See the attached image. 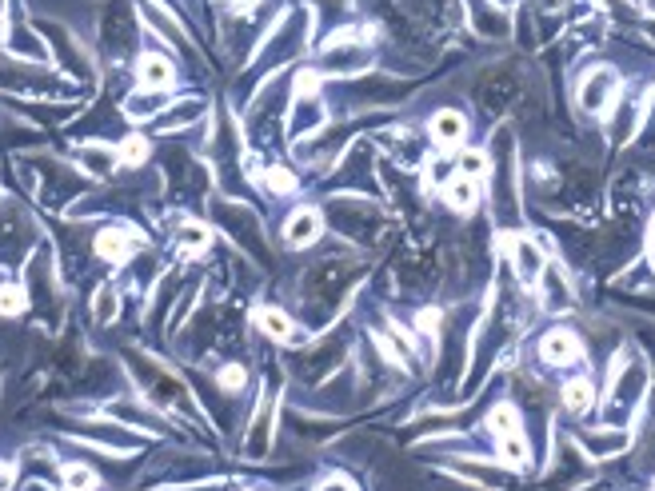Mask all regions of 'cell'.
I'll list each match as a JSON object with an SVG mask.
<instances>
[{"label":"cell","mask_w":655,"mask_h":491,"mask_svg":"<svg viewBox=\"0 0 655 491\" xmlns=\"http://www.w3.org/2000/svg\"><path fill=\"white\" fill-rule=\"evenodd\" d=\"M616 73H611V68H591L588 76H583V84H580V108L583 113H603V108L611 104V100H616Z\"/></svg>","instance_id":"obj_1"},{"label":"cell","mask_w":655,"mask_h":491,"mask_svg":"<svg viewBox=\"0 0 655 491\" xmlns=\"http://www.w3.org/2000/svg\"><path fill=\"white\" fill-rule=\"evenodd\" d=\"M508 252H511V264H516V276L520 284H540L543 276V256L548 248H536V240H508Z\"/></svg>","instance_id":"obj_2"},{"label":"cell","mask_w":655,"mask_h":491,"mask_svg":"<svg viewBox=\"0 0 655 491\" xmlns=\"http://www.w3.org/2000/svg\"><path fill=\"white\" fill-rule=\"evenodd\" d=\"M320 228H324V220H320L316 208H300V212H292V216H288L284 240H288L292 248H308L312 240L320 236Z\"/></svg>","instance_id":"obj_3"},{"label":"cell","mask_w":655,"mask_h":491,"mask_svg":"<svg viewBox=\"0 0 655 491\" xmlns=\"http://www.w3.org/2000/svg\"><path fill=\"white\" fill-rule=\"evenodd\" d=\"M443 200H448V208H456V212H471V208L480 204V180L471 176H448L443 180Z\"/></svg>","instance_id":"obj_4"},{"label":"cell","mask_w":655,"mask_h":491,"mask_svg":"<svg viewBox=\"0 0 655 491\" xmlns=\"http://www.w3.org/2000/svg\"><path fill=\"white\" fill-rule=\"evenodd\" d=\"M540 356L548 359V364H571V359H580V339L571 336L568 328H556V332L543 336Z\"/></svg>","instance_id":"obj_5"},{"label":"cell","mask_w":655,"mask_h":491,"mask_svg":"<svg viewBox=\"0 0 655 491\" xmlns=\"http://www.w3.org/2000/svg\"><path fill=\"white\" fill-rule=\"evenodd\" d=\"M136 76H140V84L144 88H153V93H164L168 84H173V64H168L160 53H144L140 56V64H136Z\"/></svg>","instance_id":"obj_6"},{"label":"cell","mask_w":655,"mask_h":491,"mask_svg":"<svg viewBox=\"0 0 655 491\" xmlns=\"http://www.w3.org/2000/svg\"><path fill=\"white\" fill-rule=\"evenodd\" d=\"M463 136H468V120L460 113H452V108H443V113L432 116V140L443 148H456L463 144Z\"/></svg>","instance_id":"obj_7"},{"label":"cell","mask_w":655,"mask_h":491,"mask_svg":"<svg viewBox=\"0 0 655 491\" xmlns=\"http://www.w3.org/2000/svg\"><path fill=\"white\" fill-rule=\"evenodd\" d=\"M96 252L104 260H113V264H124V260L136 252V240L128 232H120V228H108V232L96 236Z\"/></svg>","instance_id":"obj_8"},{"label":"cell","mask_w":655,"mask_h":491,"mask_svg":"<svg viewBox=\"0 0 655 491\" xmlns=\"http://www.w3.org/2000/svg\"><path fill=\"white\" fill-rule=\"evenodd\" d=\"M164 104H168V96H164V93L140 88V93H133V96L124 100V116H128V120H144V116H156Z\"/></svg>","instance_id":"obj_9"},{"label":"cell","mask_w":655,"mask_h":491,"mask_svg":"<svg viewBox=\"0 0 655 491\" xmlns=\"http://www.w3.org/2000/svg\"><path fill=\"white\" fill-rule=\"evenodd\" d=\"M591 404H596V388H591L583 376H576V379H568V384H563V408H568V412L583 416Z\"/></svg>","instance_id":"obj_10"},{"label":"cell","mask_w":655,"mask_h":491,"mask_svg":"<svg viewBox=\"0 0 655 491\" xmlns=\"http://www.w3.org/2000/svg\"><path fill=\"white\" fill-rule=\"evenodd\" d=\"M268 436H272V399L264 396V404H260V412H256V424H252V432H248V456H264Z\"/></svg>","instance_id":"obj_11"},{"label":"cell","mask_w":655,"mask_h":491,"mask_svg":"<svg viewBox=\"0 0 655 491\" xmlns=\"http://www.w3.org/2000/svg\"><path fill=\"white\" fill-rule=\"evenodd\" d=\"M176 244L184 248V252H204V248L213 244V232H208V224H200V220H184V224L176 228Z\"/></svg>","instance_id":"obj_12"},{"label":"cell","mask_w":655,"mask_h":491,"mask_svg":"<svg viewBox=\"0 0 655 491\" xmlns=\"http://www.w3.org/2000/svg\"><path fill=\"white\" fill-rule=\"evenodd\" d=\"M316 124H320V104L312 96H296V116H292L288 136H300V133H308V128H316Z\"/></svg>","instance_id":"obj_13"},{"label":"cell","mask_w":655,"mask_h":491,"mask_svg":"<svg viewBox=\"0 0 655 491\" xmlns=\"http://www.w3.org/2000/svg\"><path fill=\"white\" fill-rule=\"evenodd\" d=\"M80 160H84V168L93 176H108L116 168V160H120V152H113V148H100V144H93V148H84L80 152Z\"/></svg>","instance_id":"obj_14"},{"label":"cell","mask_w":655,"mask_h":491,"mask_svg":"<svg viewBox=\"0 0 655 491\" xmlns=\"http://www.w3.org/2000/svg\"><path fill=\"white\" fill-rule=\"evenodd\" d=\"M256 324L264 328L272 339H288V336H292V319L280 312V308H260V312H256Z\"/></svg>","instance_id":"obj_15"},{"label":"cell","mask_w":655,"mask_h":491,"mask_svg":"<svg viewBox=\"0 0 655 491\" xmlns=\"http://www.w3.org/2000/svg\"><path fill=\"white\" fill-rule=\"evenodd\" d=\"M488 427L496 436H516L520 432V412L511 404H500V408H491V416H488Z\"/></svg>","instance_id":"obj_16"},{"label":"cell","mask_w":655,"mask_h":491,"mask_svg":"<svg viewBox=\"0 0 655 491\" xmlns=\"http://www.w3.org/2000/svg\"><path fill=\"white\" fill-rule=\"evenodd\" d=\"M500 459L508 467H523L528 464V444H523V436H500Z\"/></svg>","instance_id":"obj_17"},{"label":"cell","mask_w":655,"mask_h":491,"mask_svg":"<svg viewBox=\"0 0 655 491\" xmlns=\"http://www.w3.org/2000/svg\"><path fill=\"white\" fill-rule=\"evenodd\" d=\"M25 304H28L25 288L20 284H0V316H20L25 312Z\"/></svg>","instance_id":"obj_18"},{"label":"cell","mask_w":655,"mask_h":491,"mask_svg":"<svg viewBox=\"0 0 655 491\" xmlns=\"http://www.w3.org/2000/svg\"><path fill=\"white\" fill-rule=\"evenodd\" d=\"M65 487L68 491H93L96 487V476L88 464H68L65 467Z\"/></svg>","instance_id":"obj_19"},{"label":"cell","mask_w":655,"mask_h":491,"mask_svg":"<svg viewBox=\"0 0 655 491\" xmlns=\"http://www.w3.org/2000/svg\"><path fill=\"white\" fill-rule=\"evenodd\" d=\"M116 152H120V160H124V164H144V160H148V140H144V136H128L124 144L116 148Z\"/></svg>","instance_id":"obj_20"},{"label":"cell","mask_w":655,"mask_h":491,"mask_svg":"<svg viewBox=\"0 0 655 491\" xmlns=\"http://www.w3.org/2000/svg\"><path fill=\"white\" fill-rule=\"evenodd\" d=\"M93 312H96V319L100 324H108V319L116 316V292H113V284H104L96 292V304H93Z\"/></svg>","instance_id":"obj_21"},{"label":"cell","mask_w":655,"mask_h":491,"mask_svg":"<svg viewBox=\"0 0 655 491\" xmlns=\"http://www.w3.org/2000/svg\"><path fill=\"white\" fill-rule=\"evenodd\" d=\"M596 439H600V444H588V447H591V452H600V456H616V452L628 447V436H623V432H600Z\"/></svg>","instance_id":"obj_22"},{"label":"cell","mask_w":655,"mask_h":491,"mask_svg":"<svg viewBox=\"0 0 655 491\" xmlns=\"http://www.w3.org/2000/svg\"><path fill=\"white\" fill-rule=\"evenodd\" d=\"M460 172L471 176V180H480L483 172H488V156L476 152V148H471V152H460Z\"/></svg>","instance_id":"obj_23"},{"label":"cell","mask_w":655,"mask_h":491,"mask_svg":"<svg viewBox=\"0 0 655 491\" xmlns=\"http://www.w3.org/2000/svg\"><path fill=\"white\" fill-rule=\"evenodd\" d=\"M264 180H268V188H272L276 196H288L292 188H296V176H292L288 168H268V176H264Z\"/></svg>","instance_id":"obj_24"},{"label":"cell","mask_w":655,"mask_h":491,"mask_svg":"<svg viewBox=\"0 0 655 491\" xmlns=\"http://www.w3.org/2000/svg\"><path fill=\"white\" fill-rule=\"evenodd\" d=\"M244 368H236V364H228L224 372H220V388H224V392H240V388H244Z\"/></svg>","instance_id":"obj_25"},{"label":"cell","mask_w":655,"mask_h":491,"mask_svg":"<svg viewBox=\"0 0 655 491\" xmlns=\"http://www.w3.org/2000/svg\"><path fill=\"white\" fill-rule=\"evenodd\" d=\"M13 484H16V472L8 464H0V491H13Z\"/></svg>","instance_id":"obj_26"},{"label":"cell","mask_w":655,"mask_h":491,"mask_svg":"<svg viewBox=\"0 0 655 491\" xmlns=\"http://www.w3.org/2000/svg\"><path fill=\"white\" fill-rule=\"evenodd\" d=\"M316 491H352V484H344V479H328V484H320Z\"/></svg>","instance_id":"obj_27"},{"label":"cell","mask_w":655,"mask_h":491,"mask_svg":"<svg viewBox=\"0 0 655 491\" xmlns=\"http://www.w3.org/2000/svg\"><path fill=\"white\" fill-rule=\"evenodd\" d=\"M25 491H53V487H48L45 479H28V484H25Z\"/></svg>","instance_id":"obj_28"},{"label":"cell","mask_w":655,"mask_h":491,"mask_svg":"<svg viewBox=\"0 0 655 491\" xmlns=\"http://www.w3.org/2000/svg\"><path fill=\"white\" fill-rule=\"evenodd\" d=\"M651 260H655V228H651Z\"/></svg>","instance_id":"obj_29"},{"label":"cell","mask_w":655,"mask_h":491,"mask_svg":"<svg viewBox=\"0 0 655 491\" xmlns=\"http://www.w3.org/2000/svg\"><path fill=\"white\" fill-rule=\"evenodd\" d=\"M0 13H5V0H0Z\"/></svg>","instance_id":"obj_30"}]
</instances>
